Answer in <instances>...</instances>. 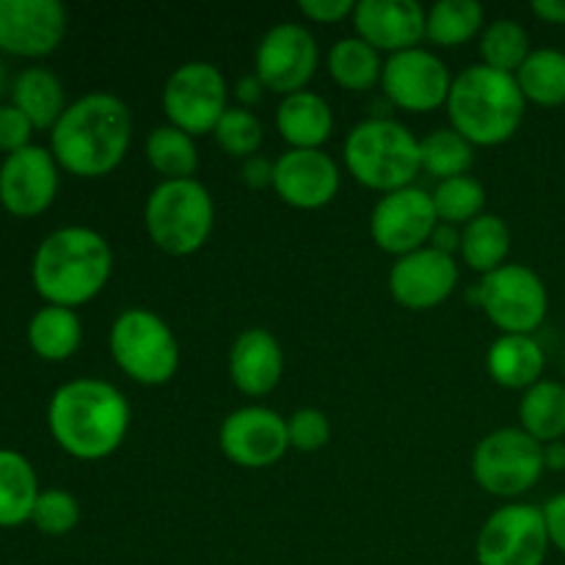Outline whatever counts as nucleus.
I'll list each match as a JSON object with an SVG mask.
<instances>
[{
	"mask_svg": "<svg viewBox=\"0 0 565 565\" xmlns=\"http://www.w3.org/2000/svg\"><path fill=\"white\" fill-rule=\"evenodd\" d=\"M132 143V114L116 94L92 92L70 103L50 130V152L58 166L83 180L110 174Z\"/></svg>",
	"mask_w": 565,
	"mask_h": 565,
	"instance_id": "1",
	"label": "nucleus"
},
{
	"mask_svg": "<svg viewBox=\"0 0 565 565\" xmlns=\"http://www.w3.org/2000/svg\"><path fill=\"white\" fill-rule=\"evenodd\" d=\"M47 428L55 445L77 461L114 456L130 430V403L103 379H72L47 403Z\"/></svg>",
	"mask_w": 565,
	"mask_h": 565,
	"instance_id": "2",
	"label": "nucleus"
},
{
	"mask_svg": "<svg viewBox=\"0 0 565 565\" xmlns=\"http://www.w3.org/2000/svg\"><path fill=\"white\" fill-rule=\"evenodd\" d=\"M114 274V248L88 226H61L36 246L31 259L33 290L44 303L77 309L94 301Z\"/></svg>",
	"mask_w": 565,
	"mask_h": 565,
	"instance_id": "3",
	"label": "nucleus"
},
{
	"mask_svg": "<svg viewBox=\"0 0 565 565\" xmlns=\"http://www.w3.org/2000/svg\"><path fill=\"white\" fill-rule=\"evenodd\" d=\"M447 116L452 130L475 147H500L511 141L527 114V99L516 75L472 64L452 77Z\"/></svg>",
	"mask_w": 565,
	"mask_h": 565,
	"instance_id": "4",
	"label": "nucleus"
},
{
	"mask_svg": "<svg viewBox=\"0 0 565 565\" xmlns=\"http://www.w3.org/2000/svg\"><path fill=\"white\" fill-rule=\"evenodd\" d=\"M342 160L359 185L381 196L414 185L423 171L419 138L392 116H370L359 121L342 143Z\"/></svg>",
	"mask_w": 565,
	"mask_h": 565,
	"instance_id": "5",
	"label": "nucleus"
},
{
	"mask_svg": "<svg viewBox=\"0 0 565 565\" xmlns=\"http://www.w3.org/2000/svg\"><path fill=\"white\" fill-rule=\"evenodd\" d=\"M143 226L160 252L191 257L210 241L215 226V202L207 188L193 180H163L149 191Z\"/></svg>",
	"mask_w": 565,
	"mask_h": 565,
	"instance_id": "6",
	"label": "nucleus"
},
{
	"mask_svg": "<svg viewBox=\"0 0 565 565\" xmlns=\"http://www.w3.org/2000/svg\"><path fill=\"white\" fill-rule=\"evenodd\" d=\"M108 351L116 367L141 386H163L180 370V342L152 309L130 307L116 315L108 331Z\"/></svg>",
	"mask_w": 565,
	"mask_h": 565,
	"instance_id": "7",
	"label": "nucleus"
},
{
	"mask_svg": "<svg viewBox=\"0 0 565 565\" xmlns=\"http://www.w3.org/2000/svg\"><path fill=\"white\" fill-rule=\"evenodd\" d=\"M469 301L478 303L502 334H533L550 312L544 279L522 263H505L483 276L469 287Z\"/></svg>",
	"mask_w": 565,
	"mask_h": 565,
	"instance_id": "8",
	"label": "nucleus"
},
{
	"mask_svg": "<svg viewBox=\"0 0 565 565\" xmlns=\"http://www.w3.org/2000/svg\"><path fill=\"white\" fill-rule=\"evenodd\" d=\"M544 467V445L522 428H500L475 445L472 478L486 494L516 500L535 489Z\"/></svg>",
	"mask_w": 565,
	"mask_h": 565,
	"instance_id": "9",
	"label": "nucleus"
},
{
	"mask_svg": "<svg viewBox=\"0 0 565 565\" xmlns=\"http://www.w3.org/2000/svg\"><path fill=\"white\" fill-rule=\"evenodd\" d=\"M160 103L169 125L193 138L207 136L230 108V86L210 61H185L166 77Z\"/></svg>",
	"mask_w": 565,
	"mask_h": 565,
	"instance_id": "10",
	"label": "nucleus"
},
{
	"mask_svg": "<svg viewBox=\"0 0 565 565\" xmlns=\"http://www.w3.org/2000/svg\"><path fill=\"white\" fill-rule=\"evenodd\" d=\"M541 505L511 502L491 513L478 533V565H544L550 555Z\"/></svg>",
	"mask_w": 565,
	"mask_h": 565,
	"instance_id": "11",
	"label": "nucleus"
},
{
	"mask_svg": "<svg viewBox=\"0 0 565 565\" xmlns=\"http://www.w3.org/2000/svg\"><path fill=\"white\" fill-rule=\"evenodd\" d=\"M320 64L318 39L301 22H279L259 39L254 50V75L268 92L296 94L307 88Z\"/></svg>",
	"mask_w": 565,
	"mask_h": 565,
	"instance_id": "12",
	"label": "nucleus"
},
{
	"mask_svg": "<svg viewBox=\"0 0 565 565\" xmlns=\"http://www.w3.org/2000/svg\"><path fill=\"white\" fill-rule=\"evenodd\" d=\"M439 215L434 196L417 185L384 193L370 213V235L381 252L392 257H406L430 243Z\"/></svg>",
	"mask_w": 565,
	"mask_h": 565,
	"instance_id": "13",
	"label": "nucleus"
},
{
	"mask_svg": "<svg viewBox=\"0 0 565 565\" xmlns=\"http://www.w3.org/2000/svg\"><path fill=\"white\" fill-rule=\"evenodd\" d=\"M452 75L445 61L425 47L390 55L381 72V88L395 108L408 114H430L447 105Z\"/></svg>",
	"mask_w": 565,
	"mask_h": 565,
	"instance_id": "14",
	"label": "nucleus"
},
{
	"mask_svg": "<svg viewBox=\"0 0 565 565\" xmlns=\"http://www.w3.org/2000/svg\"><path fill=\"white\" fill-rule=\"evenodd\" d=\"M61 185V166L50 147L20 149L0 163V207L14 218H36L53 207Z\"/></svg>",
	"mask_w": 565,
	"mask_h": 565,
	"instance_id": "15",
	"label": "nucleus"
},
{
	"mask_svg": "<svg viewBox=\"0 0 565 565\" xmlns=\"http://www.w3.org/2000/svg\"><path fill=\"white\" fill-rule=\"evenodd\" d=\"M226 461L241 469H268L290 450L287 419L268 406L235 408L218 428Z\"/></svg>",
	"mask_w": 565,
	"mask_h": 565,
	"instance_id": "16",
	"label": "nucleus"
},
{
	"mask_svg": "<svg viewBox=\"0 0 565 565\" xmlns=\"http://www.w3.org/2000/svg\"><path fill=\"white\" fill-rule=\"evenodd\" d=\"M66 25L58 0H0V53L44 58L64 44Z\"/></svg>",
	"mask_w": 565,
	"mask_h": 565,
	"instance_id": "17",
	"label": "nucleus"
},
{
	"mask_svg": "<svg viewBox=\"0 0 565 565\" xmlns=\"http://www.w3.org/2000/svg\"><path fill=\"white\" fill-rule=\"evenodd\" d=\"M458 287V263L450 254L425 246L397 257L390 270V292L403 309L428 312L445 303Z\"/></svg>",
	"mask_w": 565,
	"mask_h": 565,
	"instance_id": "18",
	"label": "nucleus"
},
{
	"mask_svg": "<svg viewBox=\"0 0 565 565\" xmlns=\"http://www.w3.org/2000/svg\"><path fill=\"white\" fill-rule=\"evenodd\" d=\"M274 191L296 210H320L340 193V166L323 149H287L274 163Z\"/></svg>",
	"mask_w": 565,
	"mask_h": 565,
	"instance_id": "19",
	"label": "nucleus"
},
{
	"mask_svg": "<svg viewBox=\"0 0 565 565\" xmlns=\"http://www.w3.org/2000/svg\"><path fill=\"white\" fill-rule=\"evenodd\" d=\"M428 9L417 0H359L353 9L356 36L373 44L379 53H403L419 47L425 39Z\"/></svg>",
	"mask_w": 565,
	"mask_h": 565,
	"instance_id": "20",
	"label": "nucleus"
},
{
	"mask_svg": "<svg viewBox=\"0 0 565 565\" xmlns=\"http://www.w3.org/2000/svg\"><path fill=\"white\" fill-rule=\"evenodd\" d=\"M285 375V351L268 329H246L230 348V379L237 392L265 397Z\"/></svg>",
	"mask_w": 565,
	"mask_h": 565,
	"instance_id": "21",
	"label": "nucleus"
},
{
	"mask_svg": "<svg viewBox=\"0 0 565 565\" xmlns=\"http://www.w3.org/2000/svg\"><path fill=\"white\" fill-rule=\"evenodd\" d=\"M276 130L290 149H323L334 132V110L318 92L287 94L276 108Z\"/></svg>",
	"mask_w": 565,
	"mask_h": 565,
	"instance_id": "22",
	"label": "nucleus"
},
{
	"mask_svg": "<svg viewBox=\"0 0 565 565\" xmlns=\"http://www.w3.org/2000/svg\"><path fill=\"white\" fill-rule=\"evenodd\" d=\"M486 367L494 384L527 392L544 381L546 353L533 334H500L491 342Z\"/></svg>",
	"mask_w": 565,
	"mask_h": 565,
	"instance_id": "23",
	"label": "nucleus"
},
{
	"mask_svg": "<svg viewBox=\"0 0 565 565\" xmlns=\"http://www.w3.org/2000/svg\"><path fill=\"white\" fill-rule=\"evenodd\" d=\"M9 97V103L17 105L36 130H53L55 121L70 108L64 83L47 66H25L11 81Z\"/></svg>",
	"mask_w": 565,
	"mask_h": 565,
	"instance_id": "24",
	"label": "nucleus"
},
{
	"mask_svg": "<svg viewBox=\"0 0 565 565\" xmlns=\"http://www.w3.org/2000/svg\"><path fill=\"white\" fill-rule=\"evenodd\" d=\"M39 494L33 463L22 452L0 447V527L14 530L31 522Z\"/></svg>",
	"mask_w": 565,
	"mask_h": 565,
	"instance_id": "25",
	"label": "nucleus"
},
{
	"mask_svg": "<svg viewBox=\"0 0 565 565\" xmlns=\"http://www.w3.org/2000/svg\"><path fill=\"white\" fill-rule=\"evenodd\" d=\"M83 342V323L75 309L44 303L28 320V345L44 362H66Z\"/></svg>",
	"mask_w": 565,
	"mask_h": 565,
	"instance_id": "26",
	"label": "nucleus"
},
{
	"mask_svg": "<svg viewBox=\"0 0 565 565\" xmlns=\"http://www.w3.org/2000/svg\"><path fill=\"white\" fill-rule=\"evenodd\" d=\"M519 428L541 445L563 441L565 436V384L539 381L519 401Z\"/></svg>",
	"mask_w": 565,
	"mask_h": 565,
	"instance_id": "27",
	"label": "nucleus"
},
{
	"mask_svg": "<svg viewBox=\"0 0 565 565\" xmlns=\"http://www.w3.org/2000/svg\"><path fill=\"white\" fill-rule=\"evenodd\" d=\"M461 259L475 274H494L508 263L511 254V230L494 213H483L467 226H461Z\"/></svg>",
	"mask_w": 565,
	"mask_h": 565,
	"instance_id": "28",
	"label": "nucleus"
},
{
	"mask_svg": "<svg viewBox=\"0 0 565 565\" xmlns=\"http://www.w3.org/2000/svg\"><path fill=\"white\" fill-rule=\"evenodd\" d=\"M524 99L541 108H557L565 103V53L555 47H539L527 55L516 72Z\"/></svg>",
	"mask_w": 565,
	"mask_h": 565,
	"instance_id": "29",
	"label": "nucleus"
},
{
	"mask_svg": "<svg viewBox=\"0 0 565 565\" xmlns=\"http://www.w3.org/2000/svg\"><path fill=\"white\" fill-rule=\"evenodd\" d=\"M143 154L163 180H193L199 169L196 141L174 125L154 127L143 143Z\"/></svg>",
	"mask_w": 565,
	"mask_h": 565,
	"instance_id": "30",
	"label": "nucleus"
},
{
	"mask_svg": "<svg viewBox=\"0 0 565 565\" xmlns=\"http://www.w3.org/2000/svg\"><path fill=\"white\" fill-rule=\"evenodd\" d=\"M381 53L359 36H345L329 50V75L348 92H367L381 83Z\"/></svg>",
	"mask_w": 565,
	"mask_h": 565,
	"instance_id": "31",
	"label": "nucleus"
},
{
	"mask_svg": "<svg viewBox=\"0 0 565 565\" xmlns=\"http://www.w3.org/2000/svg\"><path fill=\"white\" fill-rule=\"evenodd\" d=\"M483 33V6L478 0H439L425 14V39L439 47H458Z\"/></svg>",
	"mask_w": 565,
	"mask_h": 565,
	"instance_id": "32",
	"label": "nucleus"
},
{
	"mask_svg": "<svg viewBox=\"0 0 565 565\" xmlns=\"http://www.w3.org/2000/svg\"><path fill=\"white\" fill-rule=\"evenodd\" d=\"M480 64L491 66L497 72H508V75H516L519 66L527 61V55L533 53L530 47V33L522 22L511 20V17H500V20L489 22L480 33Z\"/></svg>",
	"mask_w": 565,
	"mask_h": 565,
	"instance_id": "33",
	"label": "nucleus"
},
{
	"mask_svg": "<svg viewBox=\"0 0 565 565\" xmlns=\"http://www.w3.org/2000/svg\"><path fill=\"white\" fill-rule=\"evenodd\" d=\"M419 160H423V171H428L439 182L452 180V177L469 174L475 163V143H469L452 127H439L419 138Z\"/></svg>",
	"mask_w": 565,
	"mask_h": 565,
	"instance_id": "34",
	"label": "nucleus"
},
{
	"mask_svg": "<svg viewBox=\"0 0 565 565\" xmlns=\"http://www.w3.org/2000/svg\"><path fill=\"white\" fill-rule=\"evenodd\" d=\"M430 196H434V207L441 224L467 226L469 221L486 213V188L472 174L441 180Z\"/></svg>",
	"mask_w": 565,
	"mask_h": 565,
	"instance_id": "35",
	"label": "nucleus"
},
{
	"mask_svg": "<svg viewBox=\"0 0 565 565\" xmlns=\"http://www.w3.org/2000/svg\"><path fill=\"white\" fill-rule=\"evenodd\" d=\"M213 136L230 158L246 160L259 154V147L265 141V127L254 110L241 108V105H230L226 114L221 116L218 125H215Z\"/></svg>",
	"mask_w": 565,
	"mask_h": 565,
	"instance_id": "36",
	"label": "nucleus"
},
{
	"mask_svg": "<svg viewBox=\"0 0 565 565\" xmlns=\"http://www.w3.org/2000/svg\"><path fill=\"white\" fill-rule=\"evenodd\" d=\"M31 524L50 539L70 535L81 524V502L64 489H42L36 505H33Z\"/></svg>",
	"mask_w": 565,
	"mask_h": 565,
	"instance_id": "37",
	"label": "nucleus"
},
{
	"mask_svg": "<svg viewBox=\"0 0 565 565\" xmlns=\"http://www.w3.org/2000/svg\"><path fill=\"white\" fill-rule=\"evenodd\" d=\"M290 447L298 452H318L329 445L331 423L320 408H298L287 417Z\"/></svg>",
	"mask_w": 565,
	"mask_h": 565,
	"instance_id": "38",
	"label": "nucleus"
},
{
	"mask_svg": "<svg viewBox=\"0 0 565 565\" xmlns=\"http://www.w3.org/2000/svg\"><path fill=\"white\" fill-rule=\"evenodd\" d=\"M33 130L36 127L31 125V119L17 105L0 103V152L14 154L20 149L31 147Z\"/></svg>",
	"mask_w": 565,
	"mask_h": 565,
	"instance_id": "39",
	"label": "nucleus"
},
{
	"mask_svg": "<svg viewBox=\"0 0 565 565\" xmlns=\"http://www.w3.org/2000/svg\"><path fill=\"white\" fill-rule=\"evenodd\" d=\"M356 3L353 0H298V11L307 20L329 25V22H342L345 17H353Z\"/></svg>",
	"mask_w": 565,
	"mask_h": 565,
	"instance_id": "40",
	"label": "nucleus"
},
{
	"mask_svg": "<svg viewBox=\"0 0 565 565\" xmlns=\"http://www.w3.org/2000/svg\"><path fill=\"white\" fill-rule=\"evenodd\" d=\"M541 513H544V524H546V533H550V544L565 555V494L550 497V500L541 505Z\"/></svg>",
	"mask_w": 565,
	"mask_h": 565,
	"instance_id": "41",
	"label": "nucleus"
},
{
	"mask_svg": "<svg viewBox=\"0 0 565 565\" xmlns=\"http://www.w3.org/2000/svg\"><path fill=\"white\" fill-rule=\"evenodd\" d=\"M274 163L276 160H268L265 154L246 158L241 166V180L248 188H254V191H259V188H274Z\"/></svg>",
	"mask_w": 565,
	"mask_h": 565,
	"instance_id": "42",
	"label": "nucleus"
},
{
	"mask_svg": "<svg viewBox=\"0 0 565 565\" xmlns=\"http://www.w3.org/2000/svg\"><path fill=\"white\" fill-rule=\"evenodd\" d=\"M430 248H436V252H441V254H456L458 248H461V230H458V226H452V224H436V230H434V235H430V243H428Z\"/></svg>",
	"mask_w": 565,
	"mask_h": 565,
	"instance_id": "43",
	"label": "nucleus"
},
{
	"mask_svg": "<svg viewBox=\"0 0 565 565\" xmlns=\"http://www.w3.org/2000/svg\"><path fill=\"white\" fill-rule=\"evenodd\" d=\"M263 92H265L263 81H259L254 72H252V75H243L241 81L235 83V99H237V105H241V108L252 110V105H257L259 99H263Z\"/></svg>",
	"mask_w": 565,
	"mask_h": 565,
	"instance_id": "44",
	"label": "nucleus"
},
{
	"mask_svg": "<svg viewBox=\"0 0 565 565\" xmlns=\"http://www.w3.org/2000/svg\"><path fill=\"white\" fill-rule=\"evenodd\" d=\"M530 9H533V14L541 17L544 22L565 25V0H533Z\"/></svg>",
	"mask_w": 565,
	"mask_h": 565,
	"instance_id": "45",
	"label": "nucleus"
},
{
	"mask_svg": "<svg viewBox=\"0 0 565 565\" xmlns=\"http://www.w3.org/2000/svg\"><path fill=\"white\" fill-rule=\"evenodd\" d=\"M544 467L550 472H563L565 469V441H552L544 445Z\"/></svg>",
	"mask_w": 565,
	"mask_h": 565,
	"instance_id": "46",
	"label": "nucleus"
},
{
	"mask_svg": "<svg viewBox=\"0 0 565 565\" xmlns=\"http://www.w3.org/2000/svg\"><path fill=\"white\" fill-rule=\"evenodd\" d=\"M6 92H11V83H9V75H6V64L0 61V97H3Z\"/></svg>",
	"mask_w": 565,
	"mask_h": 565,
	"instance_id": "47",
	"label": "nucleus"
}]
</instances>
